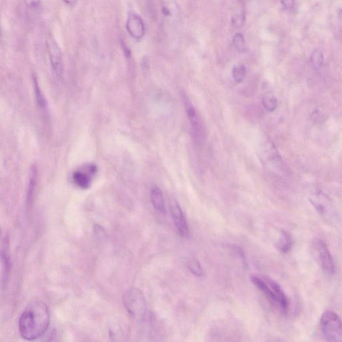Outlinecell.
<instances>
[{
	"mask_svg": "<svg viewBox=\"0 0 342 342\" xmlns=\"http://www.w3.org/2000/svg\"><path fill=\"white\" fill-rule=\"evenodd\" d=\"M259 158L263 163L272 168L279 167L281 160L277 148L271 142L262 144L259 152Z\"/></svg>",
	"mask_w": 342,
	"mask_h": 342,
	"instance_id": "8",
	"label": "cell"
},
{
	"mask_svg": "<svg viewBox=\"0 0 342 342\" xmlns=\"http://www.w3.org/2000/svg\"><path fill=\"white\" fill-rule=\"evenodd\" d=\"M0 34H1V26H0Z\"/></svg>",
	"mask_w": 342,
	"mask_h": 342,
	"instance_id": "27",
	"label": "cell"
},
{
	"mask_svg": "<svg viewBox=\"0 0 342 342\" xmlns=\"http://www.w3.org/2000/svg\"><path fill=\"white\" fill-rule=\"evenodd\" d=\"M250 279L253 285L257 287L261 292H263L265 296L267 297V299L274 306L279 309V301L277 295L275 294L272 287L265 280L264 277L262 278V277L257 276L256 275H251Z\"/></svg>",
	"mask_w": 342,
	"mask_h": 342,
	"instance_id": "10",
	"label": "cell"
},
{
	"mask_svg": "<svg viewBox=\"0 0 342 342\" xmlns=\"http://www.w3.org/2000/svg\"><path fill=\"white\" fill-rule=\"evenodd\" d=\"M182 98L185 105V111H186L189 123L191 124L193 137L197 142H201L203 138V130L198 112L186 94H183Z\"/></svg>",
	"mask_w": 342,
	"mask_h": 342,
	"instance_id": "5",
	"label": "cell"
},
{
	"mask_svg": "<svg viewBox=\"0 0 342 342\" xmlns=\"http://www.w3.org/2000/svg\"><path fill=\"white\" fill-rule=\"evenodd\" d=\"M310 201L317 212L323 216H326L331 211L330 201L322 191H317Z\"/></svg>",
	"mask_w": 342,
	"mask_h": 342,
	"instance_id": "12",
	"label": "cell"
},
{
	"mask_svg": "<svg viewBox=\"0 0 342 342\" xmlns=\"http://www.w3.org/2000/svg\"><path fill=\"white\" fill-rule=\"evenodd\" d=\"M311 64L313 69L318 70L321 69L324 61L323 52L320 50H315L311 55Z\"/></svg>",
	"mask_w": 342,
	"mask_h": 342,
	"instance_id": "16",
	"label": "cell"
},
{
	"mask_svg": "<svg viewBox=\"0 0 342 342\" xmlns=\"http://www.w3.org/2000/svg\"><path fill=\"white\" fill-rule=\"evenodd\" d=\"M46 44L52 70L58 78H61L64 75V64L61 50L53 38H48Z\"/></svg>",
	"mask_w": 342,
	"mask_h": 342,
	"instance_id": "6",
	"label": "cell"
},
{
	"mask_svg": "<svg viewBox=\"0 0 342 342\" xmlns=\"http://www.w3.org/2000/svg\"><path fill=\"white\" fill-rule=\"evenodd\" d=\"M97 173L95 164H86L83 168L76 170L72 174V180L76 186L82 189L89 188L92 184V177Z\"/></svg>",
	"mask_w": 342,
	"mask_h": 342,
	"instance_id": "7",
	"label": "cell"
},
{
	"mask_svg": "<svg viewBox=\"0 0 342 342\" xmlns=\"http://www.w3.org/2000/svg\"><path fill=\"white\" fill-rule=\"evenodd\" d=\"M24 2L26 6L33 11L38 10L41 6V0H24Z\"/></svg>",
	"mask_w": 342,
	"mask_h": 342,
	"instance_id": "23",
	"label": "cell"
},
{
	"mask_svg": "<svg viewBox=\"0 0 342 342\" xmlns=\"http://www.w3.org/2000/svg\"><path fill=\"white\" fill-rule=\"evenodd\" d=\"M262 104L263 107L267 112H272L276 110L278 105V101L276 97L272 94H267L263 96Z\"/></svg>",
	"mask_w": 342,
	"mask_h": 342,
	"instance_id": "15",
	"label": "cell"
},
{
	"mask_svg": "<svg viewBox=\"0 0 342 342\" xmlns=\"http://www.w3.org/2000/svg\"><path fill=\"white\" fill-rule=\"evenodd\" d=\"M150 200L154 209L158 212L165 213L163 195L159 187H154L150 191Z\"/></svg>",
	"mask_w": 342,
	"mask_h": 342,
	"instance_id": "13",
	"label": "cell"
},
{
	"mask_svg": "<svg viewBox=\"0 0 342 342\" xmlns=\"http://www.w3.org/2000/svg\"><path fill=\"white\" fill-rule=\"evenodd\" d=\"M325 114L321 110H314L312 113L313 120L315 122H320L321 120H324Z\"/></svg>",
	"mask_w": 342,
	"mask_h": 342,
	"instance_id": "24",
	"label": "cell"
},
{
	"mask_svg": "<svg viewBox=\"0 0 342 342\" xmlns=\"http://www.w3.org/2000/svg\"><path fill=\"white\" fill-rule=\"evenodd\" d=\"M295 0H281L283 7L286 10H290L294 6Z\"/></svg>",
	"mask_w": 342,
	"mask_h": 342,
	"instance_id": "25",
	"label": "cell"
},
{
	"mask_svg": "<svg viewBox=\"0 0 342 342\" xmlns=\"http://www.w3.org/2000/svg\"><path fill=\"white\" fill-rule=\"evenodd\" d=\"M245 19H246V15H245V11H241L233 16L231 18V24L233 27L241 28L245 23Z\"/></svg>",
	"mask_w": 342,
	"mask_h": 342,
	"instance_id": "22",
	"label": "cell"
},
{
	"mask_svg": "<svg viewBox=\"0 0 342 342\" xmlns=\"http://www.w3.org/2000/svg\"><path fill=\"white\" fill-rule=\"evenodd\" d=\"M38 170L35 165L32 166L30 171V182L28 186V200H31L37 182Z\"/></svg>",
	"mask_w": 342,
	"mask_h": 342,
	"instance_id": "17",
	"label": "cell"
},
{
	"mask_svg": "<svg viewBox=\"0 0 342 342\" xmlns=\"http://www.w3.org/2000/svg\"><path fill=\"white\" fill-rule=\"evenodd\" d=\"M275 246L281 253H289L293 246L292 237L289 233L285 230L281 231L280 237L275 244Z\"/></svg>",
	"mask_w": 342,
	"mask_h": 342,
	"instance_id": "14",
	"label": "cell"
},
{
	"mask_svg": "<svg viewBox=\"0 0 342 342\" xmlns=\"http://www.w3.org/2000/svg\"><path fill=\"white\" fill-rule=\"evenodd\" d=\"M170 208L171 216L179 234L184 238L188 237L189 235L188 224L180 205L176 202H173L171 203Z\"/></svg>",
	"mask_w": 342,
	"mask_h": 342,
	"instance_id": "9",
	"label": "cell"
},
{
	"mask_svg": "<svg viewBox=\"0 0 342 342\" xmlns=\"http://www.w3.org/2000/svg\"><path fill=\"white\" fill-rule=\"evenodd\" d=\"M247 70L243 64H237L233 68V78L237 83H241L246 76Z\"/></svg>",
	"mask_w": 342,
	"mask_h": 342,
	"instance_id": "19",
	"label": "cell"
},
{
	"mask_svg": "<svg viewBox=\"0 0 342 342\" xmlns=\"http://www.w3.org/2000/svg\"><path fill=\"white\" fill-rule=\"evenodd\" d=\"M124 307L132 317L140 319L146 313V300L139 289L135 287L128 289L123 296Z\"/></svg>",
	"mask_w": 342,
	"mask_h": 342,
	"instance_id": "3",
	"label": "cell"
},
{
	"mask_svg": "<svg viewBox=\"0 0 342 342\" xmlns=\"http://www.w3.org/2000/svg\"><path fill=\"white\" fill-rule=\"evenodd\" d=\"M126 30L134 39H141L145 34V28L142 18L132 14L128 17L126 24Z\"/></svg>",
	"mask_w": 342,
	"mask_h": 342,
	"instance_id": "11",
	"label": "cell"
},
{
	"mask_svg": "<svg viewBox=\"0 0 342 342\" xmlns=\"http://www.w3.org/2000/svg\"><path fill=\"white\" fill-rule=\"evenodd\" d=\"M313 249L316 253L317 259L320 262L321 268L327 274L333 275L335 272L334 260L326 243L319 239H315L313 243Z\"/></svg>",
	"mask_w": 342,
	"mask_h": 342,
	"instance_id": "4",
	"label": "cell"
},
{
	"mask_svg": "<svg viewBox=\"0 0 342 342\" xmlns=\"http://www.w3.org/2000/svg\"><path fill=\"white\" fill-rule=\"evenodd\" d=\"M341 319L334 311H326L321 315L320 329L323 336L327 341H341Z\"/></svg>",
	"mask_w": 342,
	"mask_h": 342,
	"instance_id": "2",
	"label": "cell"
},
{
	"mask_svg": "<svg viewBox=\"0 0 342 342\" xmlns=\"http://www.w3.org/2000/svg\"><path fill=\"white\" fill-rule=\"evenodd\" d=\"M33 82L34 91H35L36 100H37L38 106L40 108H44L46 106V104H47L46 103V100L45 97H44L43 93H42L41 89H40L38 78L34 75L33 76Z\"/></svg>",
	"mask_w": 342,
	"mask_h": 342,
	"instance_id": "18",
	"label": "cell"
},
{
	"mask_svg": "<svg viewBox=\"0 0 342 342\" xmlns=\"http://www.w3.org/2000/svg\"><path fill=\"white\" fill-rule=\"evenodd\" d=\"M233 43L235 49L240 53H243L246 50V44H245L244 36L242 34L237 33L235 34L233 37Z\"/></svg>",
	"mask_w": 342,
	"mask_h": 342,
	"instance_id": "20",
	"label": "cell"
},
{
	"mask_svg": "<svg viewBox=\"0 0 342 342\" xmlns=\"http://www.w3.org/2000/svg\"><path fill=\"white\" fill-rule=\"evenodd\" d=\"M62 1L64 2V3L65 4L66 6L72 8L76 6L78 0H62Z\"/></svg>",
	"mask_w": 342,
	"mask_h": 342,
	"instance_id": "26",
	"label": "cell"
},
{
	"mask_svg": "<svg viewBox=\"0 0 342 342\" xmlns=\"http://www.w3.org/2000/svg\"><path fill=\"white\" fill-rule=\"evenodd\" d=\"M188 267L191 272L197 277H201L203 275L202 267L197 259H191L188 262Z\"/></svg>",
	"mask_w": 342,
	"mask_h": 342,
	"instance_id": "21",
	"label": "cell"
},
{
	"mask_svg": "<svg viewBox=\"0 0 342 342\" xmlns=\"http://www.w3.org/2000/svg\"><path fill=\"white\" fill-rule=\"evenodd\" d=\"M50 321L47 305L41 301H32L26 307L20 317V335L26 340H35L46 332Z\"/></svg>",
	"mask_w": 342,
	"mask_h": 342,
	"instance_id": "1",
	"label": "cell"
}]
</instances>
